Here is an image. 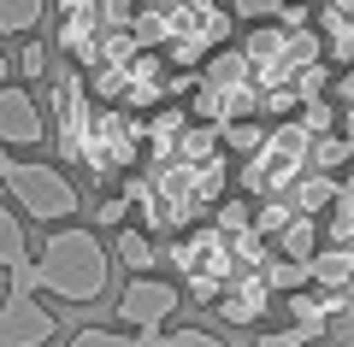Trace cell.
<instances>
[{
	"label": "cell",
	"mask_w": 354,
	"mask_h": 347,
	"mask_svg": "<svg viewBox=\"0 0 354 347\" xmlns=\"http://www.w3.org/2000/svg\"><path fill=\"white\" fill-rule=\"evenodd\" d=\"M225 136H230V148H260V130H254V124H248V130H236V124H230Z\"/></svg>",
	"instance_id": "e0dca14e"
},
{
	"label": "cell",
	"mask_w": 354,
	"mask_h": 347,
	"mask_svg": "<svg viewBox=\"0 0 354 347\" xmlns=\"http://www.w3.org/2000/svg\"><path fill=\"white\" fill-rule=\"evenodd\" d=\"M0 141L6 148H41L48 141V118H41L36 95H30L24 83H0Z\"/></svg>",
	"instance_id": "5b68a950"
},
{
	"label": "cell",
	"mask_w": 354,
	"mask_h": 347,
	"mask_svg": "<svg viewBox=\"0 0 354 347\" xmlns=\"http://www.w3.org/2000/svg\"><path fill=\"white\" fill-rule=\"evenodd\" d=\"M307 277H319V283H330V288L342 295V288L354 283V253H337V248L307 253Z\"/></svg>",
	"instance_id": "ba28073f"
},
{
	"label": "cell",
	"mask_w": 354,
	"mask_h": 347,
	"mask_svg": "<svg viewBox=\"0 0 354 347\" xmlns=\"http://www.w3.org/2000/svg\"><path fill=\"white\" fill-rule=\"evenodd\" d=\"M113 259H124L130 271H153V265H160V253H153L148 230H130V224H118V248H113Z\"/></svg>",
	"instance_id": "9c48e42d"
},
{
	"label": "cell",
	"mask_w": 354,
	"mask_h": 347,
	"mask_svg": "<svg viewBox=\"0 0 354 347\" xmlns=\"http://www.w3.org/2000/svg\"><path fill=\"white\" fill-rule=\"evenodd\" d=\"M301 288L307 283V265H266V288Z\"/></svg>",
	"instance_id": "9a60e30c"
},
{
	"label": "cell",
	"mask_w": 354,
	"mask_h": 347,
	"mask_svg": "<svg viewBox=\"0 0 354 347\" xmlns=\"http://www.w3.org/2000/svg\"><path fill=\"white\" fill-rule=\"evenodd\" d=\"M207 248H213V271H225V236H213V241H207ZM195 253H201V236H195V241H183V248L171 253V259H177V265H189Z\"/></svg>",
	"instance_id": "4fadbf2b"
},
{
	"label": "cell",
	"mask_w": 354,
	"mask_h": 347,
	"mask_svg": "<svg viewBox=\"0 0 354 347\" xmlns=\"http://www.w3.org/2000/svg\"><path fill=\"white\" fill-rule=\"evenodd\" d=\"M242 224H248V206H242V200H230V206L218 212V230H230V236H236Z\"/></svg>",
	"instance_id": "2e32d148"
},
{
	"label": "cell",
	"mask_w": 354,
	"mask_h": 347,
	"mask_svg": "<svg viewBox=\"0 0 354 347\" xmlns=\"http://www.w3.org/2000/svg\"><path fill=\"white\" fill-rule=\"evenodd\" d=\"M48 71V48H41V41H24V48H18V77H41Z\"/></svg>",
	"instance_id": "5bb4252c"
},
{
	"label": "cell",
	"mask_w": 354,
	"mask_h": 347,
	"mask_svg": "<svg viewBox=\"0 0 354 347\" xmlns=\"http://www.w3.org/2000/svg\"><path fill=\"white\" fill-rule=\"evenodd\" d=\"M48 0H0V36H36Z\"/></svg>",
	"instance_id": "52a82bcc"
},
{
	"label": "cell",
	"mask_w": 354,
	"mask_h": 347,
	"mask_svg": "<svg viewBox=\"0 0 354 347\" xmlns=\"http://www.w3.org/2000/svg\"><path fill=\"white\" fill-rule=\"evenodd\" d=\"M160 347H230L218 330H201V324H165Z\"/></svg>",
	"instance_id": "30bf717a"
},
{
	"label": "cell",
	"mask_w": 354,
	"mask_h": 347,
	"mask_svg": "<svg viewBox=\"0 0 354 347\" xmlns=\"http://www.w3.org/2000/svg\"><path fill=\"white\" fill-rule=\"evenodd\" d=\"M183 306V288L171 277L136 271L124 288H118V324L113 330H71L65 347H160L165 324Z\"/></svg>",
	"instance_id": "7a4b0ae2"
},
{
	"label": "cell",
	"mask_w": 354,
	"mask_h": 347,
	"mask_svg": "<svg viewBox=\"0 0 354 347\" xmlns=\"http://www.w3.org/2000/svg\"><path fill=\"white\" fill-rule=\"evenodd\" d=\"M272 288H266V277H254V288H236L230 300H218V318H230V324H260L266 318V306H272Z\"/></svg>",
	"instance_id": "8992f818"
},
{
	"label": "cell",
	"mask_w": 354,
	"mask_h": 347,
	"mask_svg": "<svg viewBox=\"0 0 354 347\" xmlns=\"http://www.w3.org/2000/svg\"><path fill=\"white\" fill-rule=\"evenodd\" d=\"M6 77H12V59H6V48H0V83H6Z\"/></svg>",
	"instance_id": "ac0fdd59"
},
{
	"label": "cell",
	"mask_w": 354,
	"mask_h": 347,
	"mask_svg": "<svg viewBox=\"0 0 354 347\" xmlns=\"http://www.w3.org/2000/svg\"><path fill=\"white\" fill-rule=\"evenodd\" d=\"M313 324H295V330H266L260 335V347H301V341H313Z\"/></svg>",
	"instance_id": "7c38bea8"
},
{
	"label": "cell",
	"mask_w": 354,
	"mask_h": 347,
	"mask_svg": "<svg viewBox=\"0 0 354 347\" xmlns=\"http://www.w3.org/2000/svg\"><path fill=\"white\" fill-rule=\"evenodd\" d=\"M330 195H337V183H330V177H301V183H295V212H301V218H313Z\"/></svg>",
	"instance_id": "8fae6325"
},
{
	"label": "cell",
	"mask_w": 354,
	"mask_h": 347,
	"mask_svg": "<svg viewBox=\"0 0 354 347\" xmlns=\"http://www.w3.org/2000/svg\"><path fill=\"white\" fill-rule=\"evenodd\" d=\"M0 347H53L59 341V306H101L118 288V259L95 224H48L41 241H30V218L18 206H0Z\"/></svg>",
	"instance_id": "6da1fadb"
},
{
	"label": "cell",
	"mask_w": 354,
	"mask_h": 347,
	"mask_svg": "<svg viewBox=\"0 0 354 347\" xmlns=\"http://www.w3.org/2000/svg\"><path fill=\"white\" fill-rule=\"evenodd\" d=\"M0 183H6V195H12V206L24 212L30 224H41V230L83 212V188H77L59 165L53 159H12L6 141H0Z\"/></svg>",
	"instance_id": "3957f363"
},
{
	"label": "cell",
	"mask_w": 354,
	"mask_h": 347,
	"mask_svg": "<svg viewBox=\"0 0 354 347\" xmlns=\"http://www.w3.org/2000/svg\"><path fill=\"white\" fill-rule=\"evenodd\" d=\"M307 130L301 124H290V130H278L272 141H260V153H254V165L242 171V183L254 188V195H272L278 183H295V171L307 165Z\"/></svg>",
	"instance_id": "277c9868"
}]
</instances>
